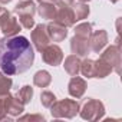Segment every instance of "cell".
<instances>
[{
    "label": "cell",
    "instance_id": "1",
    "mask_svg": "<svg viewBox=\"0 0 122 122\" xmlns=\"http://www.w3.org/2000/svg\"><path fill=\"white\" fill-rule=\"evenodd\" d=\"M35 62V52L25 36H5L0 39V69L13 76L29 71Z\"/></svg>",
    "mask_w": 122,
    "mask_h": 122
},
{
    "label": "cell",
    "instance_id": "2",
    "mask_svg": "<svg viewBox=\"0 0 122 122\" xmlns=\"http://www.w3.org/2000/svg\"><path fill=\"white\" fill-rule=\"evenodd\" d=\"M17 15V20L22 27L25 29H32L35 26V13H36V5L33 0H23V2L17 3L13 10Z\"/></svg>",
    "mask_w": 122,
    "mask_h": 122
},
{
    "label": "cell",
    "instance_id": "3",
    "mask_svg": "<svg viewBox=\"0 0 122 122\" xmlns=\"http://www.w3.org/2000/svg\"><path fill=\"white\" fill-rule=\"evenodd\" d=\"M50 113L53 118H66L72 119L79 113V102L73 99H62L55 101V103L50 106Z\"/></svg>",
    "mask_w": 122,
    "mask_h": 122
},
{
    "label": "cell",
    "instance_id": "4",
    "mask_svg": "<svg viewBox=\"0 0 122 122\" xmlns=\"http://www.w3.org/2000/svg\"><path fill=\"white\" fill-rule=\"evenodd\" d=\"M79 113L85 121H99L105 115V106L101 101L88 98L82 106L79 105Z\"/></svg>",
    "mask_w": 122,
    "mask_h": 122
},
{
    "label": "cell",
    "instance_id": "5",
    "mask_svg": "<svg viewBox=\"0 0 122 122\" xmlns=\"http://www.w3.org/2000/svg\"><path fill=\"white\" fill-rule=\"evenodd\" d=\"M55 5H56V15H55L53 22L57 23V25H62L65 27H72L76 23V19H75L72 6L63 3L62 0H57Z\"/></svg>",
    "mask_w": 122,
    "mask_h": 122
},
{
    "label": "cell",
    "instance_id": "6",
    "mask_svg": "<svg viewBox=\"0 0 122 122\" xmlns=\"http://www.w3.org/2000/svg\"><path fill=\"white\" fill-rule=\"evenodd\" d=\"M0 29L5 36H16L22 30V26L16 17L12 16V13L6 9H2L0 12Z\"/></svg>",
    "mask_w": 122,
    "mask_h": 122
},
{
    "label": "cell",
    "instance_id": "7",
    "mask_svg": "<svg viewBox=\"0 0 122 122\" xmlns=\"http://www.w3.org/2000/svg\"><path fill=\"white\" fill-rule=\"evenodd\" d=\"M42 59L43 62L50 65V66H57L62 63L63 60V52L57 45H47L43 50H42Z\"/></svg>",
    "mask_w": 122,
    "mask_h": 122
},
{
    "label": "cell",
    "instance_id": "8",
    "mask_svg": "<svg viewBox=\"0 0 122 122\" xmlns=\"http://www.w3.org/2000/svg\"><path fill=\"white\" fill-rule=\"evenodd\" d=\"M101 57L103 60L112 66V69L119 73L121 72V47L118 45H112V46H108L105 49V52L101 55Z\"/></svg>",
    "mask_w": 122,
    "mask_h": 122
},
{
    "label": "cell",
    "instance_id": "9",
    "mask_svg": "<svg viewBox=\"0 0 122 122\" xmlns=\"http://www.w3.org/2000/svg\"><path fill=\"white\" fill-rule=\"evenodd\" d=\"M32 43L35 45V47L39 52H42L50 43V39H49V35L46 30V25L35 26V29L32 30Z\"/></svg>",
    "mask_w": 122,
    "mask_h": 122
},
{
    "label": "cell",
    "instance_id": "10",
    "mask_svg": "<svg viewBox=\"0 0 122 122\" xmlns=\"http://www.w3.org/2000/svg\"><path fill=\"white\" fill-rule=\"evenodd\" d=\"M71 50L73 55L79 56V57H86L91 53V46H89V39L85 37H79V36H73L71 39Z\"/></svg>",
    "mask_w": 122,
    "mask_h": 122
},
{
    "label": "cell",
    "instance_id": "11",
    "mask_svg": "<svg viewBox=\"0 0 122 122\" xmlns=\"http://www.w3.org/2000/svg\"><path fill=\"white\" fill-rule=\"evenodd\" d=\"M108 43V33L103 30V29H99V30H95L92 32L91 37H89V46H91V50L95 52V53H99Z\"/></svg>",
    "mask_w": 122,
    "mask_h": 122
},
{
    "label": "cell",
    "instance_id": "12",
    "mask_svg": "<svg viewBox=\"0 0 122 122\" xmlns=\"http://www.w3.org/2000/svg\"><path fill=\"white\" fill-rule=\"evenodd\" d=\"M68 27L62 26V25H57L55 22H50L49 25H46V30L49 35L50 42H62L65 40V37L68 36Z\"/></svg>",
    "mask_w": 122,
    "mask_h": 122
},
{
    "label": "cell",
    "instance_id": "13",
    "mask_svg": "<svg viewBox=\"0 0 122 122\" xmlns=\"http://www.w3.org/2000/svg\"><path fill=\"white\" fill-rule=\"evenodd\" d=\"M68 91H69V95L79 99L83 96L85 91H86V81L79 78L78 75L73 76L71 81H69V85H68Z\"/></svg>",
    "mask_w": 122,
    "mask_h": 122
},
{
    "label": "cell",
    "instance_id": "14",
    "mask_svg": "<svg viewBox=\"0 0 122 122\" xmlns=\"http://www.w3.org/2000/svg\"><path fill=\"white\" fill-rule=\"evenodd\" d=\"M112 66L103 60L102 57H99L98 60H95V69H93V78H99V79H103L106 78L108 75L112 73Z\"/></svg>",
    "mask_w": 122,
    "mask_h": 122
},
{
    "label": "cell",
    "instance_id": "15",
    "mask_svg": "<svg viewBox=\"0 0 122 122\" xmlns=\"http://www.w3.org/2000/svg\"><path fill=\"white\" fill-rule=\"evenodd\" d=\"M81 62L82 60L79 59V56L76 55H71L65 59V63H63V68L65 71L71 75V76H76L79 72H81Z\"/></svg>",
    "mask_w": 122,
    "mask_h": 122
},
{
    "label": "cell",
    "instance_id": "16",
    "mask_svg": "<svg viewBox=\"0 0 122 122\" xmlns=\"http://www.w3.org/2000/svg\"><path fill=\"white\" fill-rule=\"evenodd\" d=\"M36 12L39 13V16L42 19L53 20L55 15H56V5L55 3H49V2H40L39 7H36Z\"/></svg>",
    "mask_w": 122,
    "mask_h": 122
},
{
    "label": "cell",
    "instance_id": "17",
    "mask_svg": "<svg viewBox=\"0 0 122 122\" xmlns=\"http://www.w3.org/2000/svg\"><path fill=\"white\" fill-rule=\"evenodd\" d=\"M52 82V76L47 71H37L33 76V83L39 88H47Z\"/></svg>",
    "mask_w": 122,
    "mask_h": 122
},
{
    "label": "cell",
    "instance_id": "18",
    "mask_svg": "<svg viewBox=\"0 0 122 122\" xmlns=\"http://www.w3.org/2000/svg\"><path fill=\"white\" fill-rule=\"evenodd\" d=\"M72 10H73V15H75V19L76 22L78 20H83L89 16V6L86 3H72Z\"/></svg>",
    "mask_w": 122,
    "mask_h": 122
},
{
    "label": "cell",
    "instance_id": "19",
    "mask_svg": "<svg viewBox=\"0 0 122 122\" xmlns=\"http://www.w3.org/2000/svg\"><path fill=\"white\" fill-rule=\"evenodd\" d=\"M10 99H12L10 93L0 96V121L9 119L7 115H9V108H10Z\"/></svg>",
    "mask_w": 122,
    "mask_h": 122
},
{
    "label": "cell",
    "instance_id": "20",
    "mask_svg": "<svg viewBox=\"0 0 122 122\" xmlns=\"http://www.w3.org/2000/svg\"><path fill=\"white\" fill-rule=\"evenodd\" d=\"M92 27H93V25L92 23H88V22H85V23H81V25H78L76 27H75V35L76 36H79V37H85V39H89L91 37V35H92Z\"/></svg>",
    "mask_w": 122,
    "mask_h": 122
},
{
    "label": "cell",
    "instance_id": "21",
    "mask_svg": "<svg viewBox=\"0 0 122 122\" xmlns=\"http://www.w3.org/2000/svg\"><path fill=\"white\" fill-rule=\"evenodd\" d=\"M32 96H33V88L29 86V85H25V86L17 92V95H16V98H17L23 105L29 103V102L32 101Z\"/></svg>",
    "mask_w": 122,
    "mask_h": 122
},
{
    "label": "cell",
    "instance_id": "22",
    "mask_svg": "<svg viewBox=\"0 0 122 122\" xmlns=\"http://www.w3.org/2000/svg\"><path fill=\"white\" fill-rule=\"evenodd\" d=\"M12 86H13V81L9 78V75L0 72V96L7 95Z\"/></svg>",
    "mask_w": 122,
    "mask_h": 122
},
{
    "label": "cell",
    "instance_id": "23",
    "mask_svg": "<svg viewBox=\"0 0 122 122\" xmlns=\"http://www.w3.org/2000/svg\"><path fill=\"white\" fill-rule=\"evenodd\" d=\"M93 69H95V60L92 59H85L81 62V72L86 78H93Z\"/></svg>",
    "mask_w": 122,
    "mask_h": 122
},
{
    "label": "cell",
    "instance_id": "24",
    "mask_svg": "<svg viewBox=\"0 0 122 122\" xmlns=\"http://www.w3.org/2000/svg\"><path fill=\"white\" fill-rule=\"evenodd\" d=\"M55 101H56V96H55L53 92H50V91H43V92L40 93V102H42V105H43L45 108H50V106L55 103Z\"/></svg>",
    "mask_w": 122,
    "mask_h": 122
},
{
    "label": "cell",
    "instance_id": "25",
    "mask_svg": "<svg viewBox=\"0 0 122 122\" xmlns=\"http://www.w3.org/2000/svg\"><path fill=\"white\" fill-rule=\"evenodd\" d=\"M19 119L20 121H39V122H43L45 121V116L43 115H23Z\"/></svg>",
    "mask_w": 122,
    "mask_h": 122
},
{
    "label": "cell",
    "instance_id": "26",
    "mask_svg": "<svg viewBox=\"0 0 122 122\" xmlns=\"http://www.w3.org/2000/svg\"><path fill=\"white\" fill-rule=\"evenodd\" d=\"M62 2L66 5H72V3H75V0H62Z\"/></svg>",
    "mask_w": 122,
    "mask_h": 122
},
{
    "label": "cell",
    "instance_id": "27",
    "mask_svg": "<svg viewBox=\"0 0 122 122\" xmlns=\"http://www.w3.org/2000/svg\"><path fill=\"white\" fill-rule=\"evenodd\" d=\"M37 2L40 3V2H49V3H56L57 0H37Z\"/></svg>",
    "mask_w": 122,
    "mask_h": 122
},
{
    "label": "cell",
    "instance_id": "28",
    "mask_svg": "<svg viewBox=\"0 0 122 122\" xmlns=\"http://www.w3.org/2000/svg\"><path fill=\"white\" fill-rule=\"evenodd\" d=\"M10 2H12V0H0V3H3V5H7Z\"/></svg>",
    "mask_w": 122,
    "mask_h": 122
},
{
    "label": "cell",
    "instance_id": "29",
    "mask_svg": "<svg viewBox=\"0 0 122 122\" xmlns=\"http://www.w3.org/2000/svg\"><path fill=\"white\" fill-rule=\"evenodd\" d=\"M79 2H82V3H86V2H91V0H79Z\"/></svg>",
    "mask_w": 122,
    "mask_h": 122
},
{
    "label": "cell",
    "instance_id": "30",
    "mask_svg": "<svg viewBox=\"0 0 122 122\" xmlns=\"http://www.w3.org/2000/svg\"><path fill=\"white\" fill-rule=\"evenodd\" d=\"M109 2H111V3H116V2H118V0H109Z\"/></svg>",
    "mask_w": 122,
    "mask_h": 122
},
{
    "label": "cell",
    "instance_id": "31",
    "mask_svg": "<svg viewBox=\"0 0 122 122\" xmlns=\"http://www.w3.org/2000/svg\"><path fill=\"white\" fill-rule=\"evenodd\" d=\"M2 9H3V7H2V6H0V12H2Z\"/></svg>",
    "mask_w": 122,
    "mask_h": 122
}]
</instances>
